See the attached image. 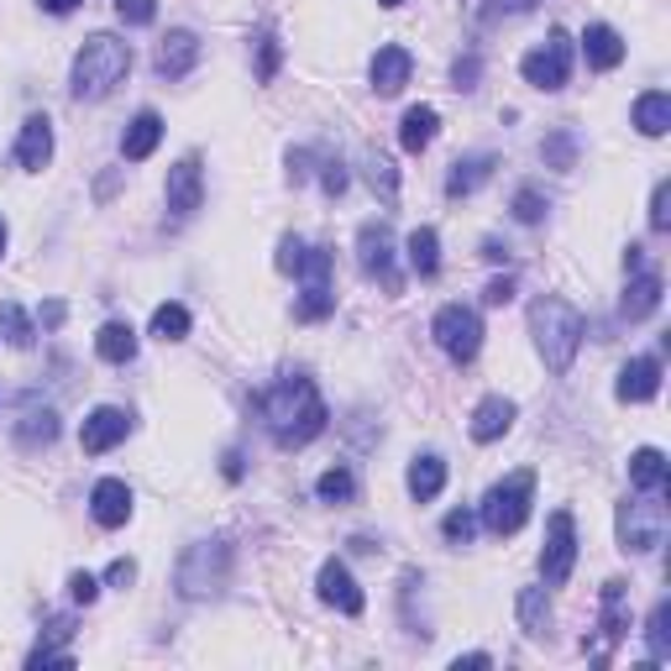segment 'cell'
<instances>
[{
	"instance_id": "1",
	"label": "cell",
	"mask_w": 671,
	"mask_h": 671,
	"mask_svg": "<svg viewBox=\"0 0 671 671\" xmlns=\"http://www.w3.org/2000/svg\"><path fill=\"white\" fill-rule=\"evenodd\" d=\"M258 409H263V425H268V435H273V446H284V452L310 446L315 435L326 431V420H331V409L320 399L315 378H305V373H284V378L258 399Z\"/></svg>"
},
{
	"instance_id": "2",
	"label": "cell",
	"mask_w": 671,
	"mask_h": 671,
	"mask_svg": "<svg viewBox=\"0 0 671 671\" xmlns=\"http://www.w3.org/2000/svg\"><path fill=\"white\" fill-rule=\"evenodd\" d=\"M530 336H535V352H541V362H546L556 378H561V373H572L577 352H582L588 320H582V310H577V305H567L561 294H541V299L530 305Z\"/></svg>"
},
{
	"instance_id": "3",
	"label": "cell",
	"mask_w": 671,
	"mask_h": 671,
	"mask_svg": "<svg viewBox=\"0 0 671 671\" xmlns=\"http://www.w3.org/2000/svg\"><path fill=\"white\" fill-rule=\"evenodd\" d=\"M126 73H132V43H121L116 32H95V37H84V48L73 53L69 95L73 100H105Z\"/></svg>"
},
{
	"instance_id": "4",
	"label": "cell",
	"mask_w": 671,
	"mask_h": 671,
	"mask_svg": "<svg viewBox=\"0 0 671 671\" xmlns=\"http://www.w3.org/2000/svg\"><path fill=\"white\" fill-rule=\"evenodd\" d=\"M530 503H535V473L530 467H520V473H509L503 482H493L488 493H482L478 503V525L488 530V535H514V530L530 520Z\"/></svg>"
},
{
	"instance_id": "5",
	"label": "cell",
	"mask_w": 671,
	"mask_h": 671,
	"mask_svg": "<svg viewBox=\"0 0 671 671\" xmlns=\"http://www.w3.org/2000/svg\"><path fill=\"white\" fill-rule=\"evenodd\" d=\"M226 577H231V546L226 541H200L184 551L179 561V599H211L226 588Z\"/></svg>"
},
{
	"instance_id": "6",
	"label": "cell",
	"mask_w": 671,
	"mask_h": 671,
	"mask_svg": "<svg viewBox=\"0 0 671 671\" xmlns=\"http://www.w3.org/2000/svg\"><path fill=\"white\" fill-rule=\"evenodd\" d=\"M614 530H619V551H656L661 541H667L671 530V514L661 493H650V499H624L619 514H614Z\"/></svg>"
},
{
	"instance_id": "7",
	"label": "cell",
	"mask_w": 671,
	"mask_h": 671,
	"mask_svg": "<svg viewBox=\"0 0 671 671\" xmlns=\"http://www.w3.org/2000/svg\"><path fill=\"white\" fill-rule=\"evenodd\" d=\"M520 73H525V84L556 95V90L572 79V37H567L561 26H551V32H546V43H541V48H530L525 58H520Z\"/></svg>"
},
{
	"instance_id": "8",
	"label": "cell",
	"mask_w": 671,
	"mask_h": 671,
	"mask_svg": "<svg viewBox=\"0 0 671 671\" xmlns=\"http://www.w3.org/2000/svg\"><path fill=\"white\" fill-rule=\"evenodd\" d=\"M431 336L452 362H473L482 352V315L473 305H441L431 320Z\"/></svg>"
},
{
	"instance_id": "9",
	"label": "cell",
	"mask_w": 671,
	"mask_h": 671,
	"mask_svg": "<svg viewBox=\"0 0 671 671\" xmlns=\"http://www.w3.org/2000/svg\"><path fill=\"white\" fill-rule=\"evenodd\" d=\"M577 567V520L572 509H556L551 520H546V546H541V577H546V588H561Z\"/></svg>"
},
{
	"instance_id": "10",
	"label": "cell",
	"mask_w": 671,
	"mask_h": 671,
	"mask_svg": "<svg viewBox=\"0 0 671 671\" xmlns=\"http://www.w3.org/2000/svg\"><path fill=\"white\" fill-rule=\"evenodd\" d=\"M357 263L367 278H384L388 294H399V273H394V231L384 220H367L357 231Z\"/></svg>"
},
{
	"instance_id": "11",
	"label": "cell",
	"mask_w": 671,
	"mask_h": 671,
	"mask_svg": "<svg viewBox=\"0 0 671 671\" xmlns=\"http://www.w3.org/2000/svg\"><path fill=\"white\" fill-rule=\"evenodd\" d=\"M132 435V409H116V405H100L84 414V431H79V446L90 456H105L111 446H121Z\"/></svg>"
},
{
	"instance_id": "12",
	"label": "cell",
	"mask_w": 671,
	"mask_h": 671,
	"mask_svg": "<svg viewBox=\"0 0 671 671\" xmlns=\"http://www.w3.org/2000/svg\"><path fill=\"white\" fill-rule=\"evenodd\" d=\"M168 211H173V220H190L200 205H205V168H200V158H184V163L168 168Z\"/></svg>"
},
{
	"instance_id": "13",
	"label": "cell",
	"mask_w": 671,
	"mask_h": 671,
	"mask_svg": "<svg viewBox=\"0 0 671 671\" xmlns=\"http://www.w3.org/2000/svg\"><path fill=\"white\" fill-rule=\"evenodd\" d=\"M200 58H205V43L194 37L190 26H173L163 43H158V58H152V64H158V73L173 84V79H190Z\"/></svg>"
},
{
	"instance_id": "14",
	"label": "cell",
	"mask_w": 671,
	"mask_h": 671,
	"mask_svg": "<svg viewBox=\"0 0 671 671\" xmlns=\"http://www.w3.org/2000/svg\"><path fill=\"white\" fill-rule=\"evenodd\" d=\"M315 588H320V599L331 603V609H341L346 619H357L362 609H367V599H362V588H357V577L346 572V561H320V577H315Z\"/></svg>"
},
{
	"instance_id": "15",
	"label": "cell",
	"mask_w": 671,
	"mask_h": 671,
	"mask_svg": "<svg viewBox=\"0 0 671 671\" xmlns=\"http://www.w3.org/2000/svg\"><path fill=\"white\" fill-rule=\"evenodd\" d=\"M90 514H95L100 530H121L132 520V488L121 478H100L95 488H90Z\"/></svg>"
},
{
	"instance_id": "16",
	"label": "cell",
	"mask_w": 671,
	"mask_h": 671,
	"mask_svg": "<svg viewBox=\"0 0 671 671\" xmlns=\"http://www.w3.org/2000/svg\"><path fill=\"white\" fill-rule=\"evenodd\" d=\"M624 405H646L661 394V357H629L619 373V384H614Z\"/></svg>"
},
{
	"instance_id": "17",
	"label": "cell",
	"mask_w": 671,
	"mask_h": 671,
	"mask_svg": "<svg viewBox=\"0 0 671 671\" xmlns=\"http://www.w3.org/2000/svg\"><path fill=\"white\" fill-rule=\"evenodd\" d=\"M16 163L26 173H43L53 163V121L48 116H26L22 121V137H16Z\"/></svg>"
},
{
	"instance_id": "18",
	"label": "cell",
	"mask_w": 671,
	"mask_h": 671,
	"mask_svg": "<svg viewBox=\"0 0 671 671\" xmlns=\"http://www.w3.org/2000/svg\"><path fill=\"white\" fill-rule=\"evenodd\" d=\"M624 37L614 32L609 22H588V32H582V58H588V69H599V73H609V69H619L624 64Z\"/></svg>"
},
{
	"instance_id": "19",
	"label": "cell",
	"mask_w": 671,
	"mask_h": 671,
	"mask_svg": "<svg viewBox=\"0 0 671 671\" xmlns=\"http://www.w3.org/2000/svg\"><path fill=\"white\" fill-rule=\"evenodd\" d=\"M373 90L378 95H399L409 84V73H414V58H409V48H399V43H388V48L373 53Z\"/></svg>"
},
{
	"instance_id": "20",
	"label": "cell",
	"mask_w": 671,
	"mask_h": 671,
	"mask_svg": "<svg viewBox=\"0 0 671 671\" xmlns=\"http://www.w3.org/2000/svg\"><path fill=\"white\" fill-rule=\"evenodd\" d=\"M158 143H163V116L158 111H137L132 126H126V137H121V158L126 163H147L158 152Z\"/></svg>"
},
{
	"instance_id": "21",
	"label": "cell",
	"mask_w": 671,
	"mask_h": 671,
	"mask_svg": "<svg viewBox=\"0 0 671 671\" xmlns=\"http://www.w3.org/2000/svg\"><path fill=\"white\" fill-rule=\"evenodd\" d=\"M514 414H520V409H514V399H503V394H488V399L473 409V425H467V431H473V441H478V446H488V441L509 435Z\"/></svg>"
},
{
	"instance_id": "22",
	"label": "cell",
	"mask_w": 671,
	"mask_h": 671,
	"mask_svg": "<svg viewBox=\"0 0 671 671\" xmlns=\"http://www.w3.org/2000/svg\"><path fill=\"white\" fill-rule=\"evenodd\" d=\"M493 168H499V158L493 152H473V158H456L452 173H446V194L452 200H467V194H478L488 179H493Z\"/></svg>"
},
{
	"instance_id": "23",
	"label": "cell",
	"mask_w": 671,
	"mask_h": 671,
	"mask_svg": "<svg viewBox=\"0 0 671 671\" xmlns=\"http://www.w3.org/2000/svg\"><path fill=\"white\" fill-rule=\"evenodd\" d=\"M405 482H409V499L414 503L441 499V488H446V462H441L435 452L414 456V462H409V473H405Z\"/></svg>"
},
{
	"instance_id": "24",
	"label": "cell",
	"mask_w": 671,
	"mask_h": 671,
	"mask_svg": "<svg viewBox=\"0 0 671 671\" xmlns=\"http://www.w3.org/2000/svg\"><path fill=\"white\" fill-rule=\"evenodd\" d=\"M661 273H635L629 278V288H624V299H619V310L624 320H650V315L661 310Z\"/></svg>"
},
{
	"instance_id": "25",
	"label": "cell",
	"mask_w": 671,
	"mask_h": 671,
	"mask_svg": "<svg viewBox=\"0 0 671 671\" xmlns=\"http://www.w3.org/2000/svg\"><path fill=\"white\" fill-rule=\"evenodd\" d=\"M624 599H629V582H603V609H599V629L609 646H619L624 635H629V609H624Z\"/></svg>"
},
{
	"instance_id": "26",
	"label": "cell",
	"mask_w": 671,
	"mask_h": 671,
	"mask_svg": "<svg viewBox=\"0 0 671 671\" xmlns=\"http://www.w3.org/2000/svg\"><path fill=\"white\" fill-rule=\"evenodd\" d=\"M667 452L661 446H640V452H629V482L640 488V493H667Z\"/></svg>"
},
{
	"instance_id": "27",
	"label": "cell",
	"mask_w": 671,
	"mask_h": 671,
	"mask_svg": "<svg viewBox=\"0 0 671 671\" xmlns=\"http://www.w3.org/2000/svg\"><path fill=\"white\" fill-rule=\"evenodd\" d=\"M629 121H635V132H640V137H667L671 132V95L667 90H646V95L635 100Z\"/></svg>"
},
{
	"instance_id": "28",
	"label": "cell",
	"mask_w": 671,
	"mask_h": 671,
	"mask_svg": "<svg viewBox=\"0 0 671 671\" xmlns=\"http://www.w3.org/2000/svg\"><path fill=\"white\" fill-rule=\"evenodd\" d=\"M514 614H520V629H525L530 640H546L551 635V599H546V588H520Z\"/></svg>"
},
{
	"instance_id": "29",
	"label": "cell",
	"mask_w": 671,
	"mask_h": 671,
	"mask_svg": "<svg viewBox=\"0 0 671 671\" xmlns=\"http://www.w3.org/2000/svg\"><path fill=\"white\" fill-rule=\"evenodd\" d=\"M435 132H441L435 105H409L405 121H399V143H405V152H425V147L435 143Z\"/></svg>"
},
{
	"instance_id": "30",
	"label": "cell",
	"mask_w": 671,
	"mask_h": 671,
	"mask_svg": "<svg viewBox=\"0 0 671 671\" xmlns=\"http://www.w3.org/2000/svg\"><path fill=\"white\" fill-rule=\"evenodd\" d=\"M95 352L100 362H116V367H126V362L137 357V331L126 326V320H105L95 336Z\"/></svg>"
},
{
	"instance_id": "31",
	"label": "cell",
	"mask_w": 671,
	"mask_h": 671,
	"mask_svg": "<svg viewBox=\"0 0 671 671\" xmlns=\"http://www.w3.org/2000/svg\"><path fill=\"white\" fill-rule=\"evenodd\" d=\"M409 252V268L420 273V278H435L441 273V237H435V226H414L405 241Z\"/></svg>"
},
{
	"instance_id": "32",
	"label": "cell",
	"mask_w": 671,
	"mask_h": 671,
	"mask_svg": "<svg viewBox=\"0 0 671 671\" xmlns=\"http://www.w3.org/2000/svg\"><path fill=\"white\" fill-rule=\"evenodd\" d=\"M16 441H22L26 452H37V446H48V441H58V414H53L48 405H26L22 409V425H16Z\"/></svg>"
},
{
	"instance_id": "33",
	"label": "cell",
	"mask_w": 671,
	"mask_h": 671,
	"mask_svg": "<svg viewBox=\"0 0 671 671\" xmlns=\"http://www.w3.org/2000/svg\"><path fill=\"white\" fill-rule=\"evenodd\" d=\"M315 499L320 503H352L357 499V478H352V467H326V473L315 478Z\"/></svg>"
},
{
	"instance_id": "34",
	"label": "cell",
	"mask_w": 671,
	"mask_h": 671,
	"mask_svg": "<svg viewBox=\"0 0 671 671\" xmlns=\"http://www.w3.org/2000/svg\"><path fill=\"white\" fill-rule=\"evenodd\" d=\"M646 646H650V661H671V599H661L656 609H650Z\"/></svg>"
},
{
	"instance_id": "35",
	"label": "cell",
	"mask_w": 671,
	"mask_h": 671,
	"mask_svg": "<svg viewBox=\"0 0 671 671\" xmlns=\"http://www.w3.org/2000/svg\"><path fill=\"white\" fill-rule=\"evenodd\" d=\"M326 315H336V294H331V284H305V294L294 299V320H305V326H315V320H326Z\"/></svg>"
},
{
	"instance_id": "36",
	"label": "cell",
	"mask_w": 671,
	"mask_h": 671,
	"mask_svg": "<svg viewBox=\"0 0 671 671\" xmlns=\"http://www.w3.org/2000/svg\"><path fill=\"white\" fill-rule=\"evenodd\" d=\"M367 184H373V194H384V205H394L399 200V168H394V158L367 152Z\"/></svg>"
},
{
	"instance_id": "37",
	"label": "cell",
	"mask_w": 671,
	"mask_h": 671,
	"mask_svg": "<svg viewBox=\"0 0 671 671\" xmlns=\"http://www.w3.org/2000/svg\"><path fill=\"white\" fill-rule=\"evenodd\" d=\"M0 336L11 341V346H32L37 341V326H32V315L22 310V305H0Z\"/></svg>"
},
{
	"instance_id": "38",
	"label": "cell",
	"mask_w": 671,
	"mask_h": 671,
	"mask_svg": "<svg viewBox=\"0 0 671 671\" xmlns=\"http://www.w3.org/2000/svg\"><path fill=\"white\" fill-rule=\"evenodd\" d=\"M541 158H546L551 168H561V173H572V168H577V132H572V126L551 132V137L541 143Z\"/></svg>"
},
{
	"instance_id": "39",
	"label": "cell",
	"mask_w": 671,
	"mask_h": 671,
	"mask_svg": "<svg viewBox=\"0 0 671 671\" xmlns=\"http://www.w3.org/2000/svg\"><path fill=\"white\" fill-rule=\"evenodd\" d=\"M152 336H158V341H184V336H190V310L173 305V299L158 305V310H152Z\"/></svg>"
},
{
	"instance_id": "40",
	"label": "cell",
	"mask_w": 671,
	"mask_h": 671,
	"mask_svg": "<svg viewBox=\"0 0 671 671\" xmlns=\"http://www.w3.org/2000/svg\"><path fill=\"white\" fill-rule=\"evenodd\" d=\"M509 211H514V220H520V226H541V220H546V211H551V200L535 190V184H520Z\"/></svg>"
},
{
	"instance_id": "41",
	"label": "cell",
	"mask_w": 671,
	"mask_h": 671,
	"mask_svg": "<svg viewBox=\"0 0 671 671\" xmlns=\"http://www.w3.org/2000/svg\"><path fill=\"white\" fill-rule=\"evenodd\" d=\"M331 268H336L331 247H305V258H299V268H294V278H305V284H331Z\"/></svg>"
},
{
	"instance_id": "42",
	"label": "cell",
	"mask_w": 671,
	"mask_h": 671,
	"mask_svg": "<svg viewBox=\"0 0 671 671\" xmlns=\"http://www.w3.org/2000/svg\"><path fill=\"white\" fill-rule=\"evenodd\" d=\"M473 530H478V514H473V509H452V514L441 520V535H446L452 546H467V541H473Z\"/></svg>"
},
{
	"instance_id": "43",
	"label": "cell",
	"mask_w": 671,
	"mask_h": 671,
	"mask_svg": "<svg viewBox=\"0 0 671 671\" xmlns=\"http://www.w3.org/2000/svg\"><path fill=\"white\" fill-rule=\"evenodd\" d=\"M278 64H284V48H278V37H273V32H263V37H258V79L273 84Z\"/></svg>"
},
{
	"instance_id": "44",
	"label": "cell",
	"mask_w": 671,
	"mask_h": 671,
	"mask_svg": "<svg viewBox=\"0 0 671 671\" xmlns=\"http://www.w3.org/2000/svg\"><path fill=\"white\" fill-rule=\"evenodd\" d=\"M121 26H152L158 22V0H116Z\"/></svg>"
},
{
	"instance_id": "45",
	"label": "cell",
	"mask_w": 671,
	"mask_h": 671,
	"mask_svg": "<svg viewBox=\"0 0 671 671\" xmlns=\"http://www.w3.org/2000/svg\"><path fill=\"white\" fill-rule=\"evenodd\" d=\"M650 226H656V231H667V226H671V184H667V179H661V184H656V194H650Z\"/></svg>"
},
{
	"instance_id": "46",
	"label": "cell",
	"mask_w": 671,
	"mask_h": 671,
	"mask_svg": "<svg viewBox=\"0 0 671 671\" xmlns=\"http://www.w3.org/2000/svg\"><path fill=\"white\" fill-rule=\"evenodd\" d=\"M69 599L90 609V603L100 599V577H90V572H73V577H69Z\"/></svg>"
},
{
	"instance_id": "47",
	"label": "cell",
	"mask_w": 671,
	"mask_h": 671,
	"mask_svg": "<svg viewBox=\"0 0 671 671\" xmlns=\"http://www.w3.org/2000/svg\"><path fill=\"white\" fill-rule=\"evenodd\" d=\"M478 73H482V58H478V53H467V58H456V69H452L456 90H478Z\"/></svg>"
},
{
	"instance_id": "48",
	"label": "cell",
	"mask_w": 671,
	"mask_h": 671,
	"mask_svg": "<svg viewBox=\"0 0 671 671\" xmlns=\"http://www.w3.org/2000/svg\"><path fill=\"white\" fill-rule=\"evenodd\" d=\"M299 258H305V241L284 237V241H278V258H273V263H278V273H294V268H299Z\"/></svg>"
},
{
	"instance_id": "49",
	"label": "cell",
	"mask_w": 671,
	"mask_h": 671,
	"mask_svg": "<svg viewBox=\"0 0 671 671\" xmlns=\"http://www.w3.org/2000/svg\"><path fill=\"white\" fill-rule=\"evenodd\" d=\"M509 299H514V273L488 278V288H482V305H509Z\"/></svg>"
},
{
	"instance_id": "50",
	"label": "cell",
	"mask_w": 671,
	"mask_h": 671,
	"mask_svg": "<svg viewBox=\"0 0 671 671\" xmlns=\"http://www.w3.org/2000/svg\"><path fill=\"white\" fill-rule=\"evenodd\" d=\"M105 582H111V588H132V582H137V561H126V556H121V561H111Z\"/></svg>"
},
{
	"instance_id": "51",
	"label": "cell",
	"mask_w": 671,
	"mask_h": 671,
	"mask_svg": "<svg viewBox=\"0 0 671 671\" xmlns=\"http://www.w3.org/2000/svg\"><path fill=\"white\" fill-rule=\"evenodd\" d=\"M320 184H326V194H346V168H341V158H331V163H326Z\"/></svg>"
},
{
	"instance_id": "52",
	"label": "cell",
	"mask_w": 671,
	"mask_h": 671,
	"mask_svg": "<svg viewBox=\"0 0 671 671\" xmlns=\"http://www.w3.org/2000/svg\"><path fill=\"white\" fill-rule=\"evenodd\" d=\"M288 179H294V184H305V179H310V147L288 152Z\"/></svg>"
},
{
	"instance_id": "53",
	"label": "cell",
	"mask_w": 671,
	"mask_h": 671,
	"mask_svg": "<svg viewBox=\"0 0 671 671\" xmlns=\"http://www.w3.org/2000/svg\"><path fill=\"white\" fill-rule=\"evenodd\" d=\"M37 5H43L48 16H69V11H79L84 0H37Z\"/></svg>"
},
{
	"instance_id": "54",
	"label": "cell",
	"mask_w": 671,
	"mask_h": 671,
	"mask_svg": "<svg viewBox=\"0 0 671 671\" xmlns=\"http://www.w3.org/2000/svg\"><path fill=\"white\" fill-rule=\"evenodd\" d=\"M64 299H48V305H43V326H64Z\"/></svg>"
},
{
	"instance_id": "55",
	"label": "cell",
	"mask_w": 671,
	"mask_h": 671,
	"mask_svg": "<svg viewBox=\"0 0 671 671\" xmlns=\"http://www.w3.org/2000/svg\"><path fill=\"white\" fill-rule=\"evenodd\" d=\"M482 258H488V263H509V247H503V241H482Z\"/></svg>"
},
{
	"instance_id": "56",
	"label": "cell",
	"mask_w": 671,
	"mask_h": 671,
	"mask_svg": "<svg viewBox=\"0 0 671 671\" xmlns=\"http://www.w3.org/2000/svg\"><path fill=\"white\" fill-rule=\"evenodd\" d=\"M452 667L456 671H462V667H493V656H488V650H473V656H456Z\"/></svg>"
},
{
	"instance_id": "57",
	"label": "cell",
	"mask_w": 671,
	"mask_h": 671,
	"mask_svg": "<svg viewBox=\"0 0 671 671\" xmlns=\"http://www.w3.org/2000/svg\"><path fill=\"white\" fill-rule=\"evenodd\" d=\"M640 263H646V247H629V252H624V268H629V273H640Z\"/></svg>"
},
{
	"instance_id": "58",
	"label": "cell",
	"mask_w": 671,
	"mask_h": 671,
	"mask_svg": "<svg viewBox=\"0 0 671 671\" xmlns=\"http://www.w3.org/2000/svg\"><path fill=\"white\" fill-rule=\"evenodd\" d=\"M220 473H226V478L237 482V478H241V456H237V452H226V467H220Z\"/></svg>"
},
{
	"instance_id": "59",
	"label": "cell",
	"mask_w": 671,
	"mask_h": 671,
	"mask_svg": "<svg viewBox=\"0 0 671 671\" xmlns=\"http://www.w3.org/2000/svg\"><path fill=\"white\" fill-rule=\"evenodd\" d=\"M378 5H384V11H394V5H405V0H378Z\"/></svg>"
},
{
	"instance_id": "60",
	"label": "cell",
	"mask_w": 671,
	"mask_h": 671,
	"mask_svg": "<svg viewBox=\"0 0 671 671\" xmlns=\"http://www.w3.org/2000/svg\"><path fill=\"white\" fill-rule=\"evenodd\" d=\"M0 252H5V220H0Z\"/></svg>"
}]
</instances>
